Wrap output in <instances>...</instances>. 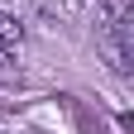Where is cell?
Segmentation results:
<instances>
[{"label": "cell", "mask_w": 134, "mask_h": 134, "mask_svg": "<svg viewBox=\"0 0 134 134\" xmlns=\"http://www.w3.org/2000/svg\"><path fill=\"white\" fill-rule=\"evenodd\" d=\"M19 38H24V24L14 19V14H5V10H0V48H14Z\"/></svg>", "instance_id": "cell-1"}, {"label": "cell", "mask_w": 134, "mask_h": 134, "mask_svg": "<svg viewBox=\"0 0 134 134\" xmlns=\"http://www.w3.org/2000/svg\"><path fill=\"white\" fill-rule=\"evenodd\" d=\"M0 81H10V86H19V67H10V58H5V48H0Z\"/></svg>", "instance_id": "cell-2"}]
</instances>
